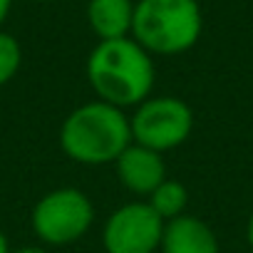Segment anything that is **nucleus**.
Listing matches in <instances>:
<instances>
[{
	"mask_svg": "<svg viewBox=\"0 0 253 253\" xmlns=\"http://www.w3.org/2000/svg\"><path fill=\"white\" fill-rule=\"evenodd\" d=\"M84 75L97 99L119 109H134L154 94L157 65L132 35L97 40L84 62Z\"/></svg>",
	"mask_w": 253,
	"mask_h": 253,
	"instance_id": "1",
	"label": "nucleus"
},
{
	"mask_svg": "<svg viewBox=\"0 0 253 253\" xmlns=\"http://www.w3.org/2000/svg\"><path fill=\"white\" fill-rule=\"evenodd\" d=\"M132 142V124L126 109L102 99L75 107L60 126V149L67 159L84 167L114 164Z\"/></svg>",
	"mask_w": 253,
	"mask_h": 253,
	"instance_id": "2",
	"label": "nucleus"
},
{
	"mask_svg": "<svg viewBox=\"0 0 253 253\" xmlns=\"http://www.w3.org/2000/svg\"><path fill=\"white\" fill-rule=\"evenodd\" d=\"M204 33L199 0H137L132 38L159 57L189 52Z\"/></svg>",
	"mask_w": 253,
	"mask_h": 253,
	"instance_id": "3",
	"label": "nucleus"
},
{
	"mask_svg": "<svg viewBox=\"0 0 253 253\" xmlns=\"http://www.w3.org/2000/svg\"><path fill=\"white\" fill-rule=\"evenodd\" d=\"M94 223L92 199L75 186H60L42 194L30 213L33 233L45 246H70L89 233Z\"/></svg>",
	"mask_w": 253,
	"mask_h": 253,
	"instance_id": "4",
	"label": "nucleus"
},
{
	"mask_svg": "<svg viewBox=\"0 0 253 253\" xmlns=\"http://www.w3.org/2000/svg\"><path fill=\"white\" fill-rule=\"evenodd\" d=\"M132 139L159 154L179 149L194 134V109L174 94H152L129 114Z\"/></svg>",
	"mask_w": 253,
	"mask_h": 253,
	"instance_id": "5",
	"label": "nucleus"
},
{
	"mask_svg": "<svg viewBox=\"0 0 253 253\" xmlns=\"http://www.w3.org/2000/svg\"><path fill=\"white\" fill-rule=\"evenodd\" d=\"M164 218L147 199L122 204L102 226L104 253H157L164 236Z\"/></svg>",
	"mask_w": 253,
	"mask_h": 253,
	"instance_id": "6",
	"label": "nucleus"
},
{
	"mask_svg": "<svg viewBox=\"0 0 253 253\" xmlns=\"http://www.w3.org/2000/svg\"><path fill=\"white\" fill-rule=\"evenodd\" d=\"M114 169H117L119 184L129 194L142 196V199H147L167 179L164 154H159L149 147H142L137 142H132L119 154V159L114 162Z\"/></svg>",
	"mask_w": 253,
	"mask_h": 253,
	"instance_id": "7",
	"label": "nucleus"
},
{
	"mask_svg": "<svg viewBox=\"0 0 253 253\" xmlns=\"http://www.w3.org/2000/svg\"><path fill=\"white\" fill-rule=\"evenodd\" d=\"M159 251L162 253H221V246H218V236L204 218L184 213L164 223Z\"/></svg>",
	"mask_w": 253,
	"mask_h": 253,
	"instance_id": "8",
	"label": "nucleus"
},
{
	"mask_svg": "<svg viewBox=\"0 0 253 253\" xmlns=\"http://www.w3.org/2000/svg\"><path fill=\"white\" fill-rule=\"evenodd\" d=\"M134 23V0H87V25L97 40L129 38Z\"/></svg>",
	"mask_w": 253,
	"mask_h": 253,
	"instance_id": "9",
	"label": "nucleus"
},
{
	"mask_svg": "<svg viewBox=\"0 0 253 253\" xmlns=\"http://www.w3.org/2000/svg\"><path fill=\"white\" fill-rule=\"evenodd\" d=\"M147 204L164 218V221H174L179 216L186 213L189 209V189L176 181V179H164L149 196H147Z\"/></svg>",
	"mask_w": 253,
	"mask_h": 253,
	"instance_id": "10",
	"label": "nucleus"
},
{
	"mask_svg": "<svg viewBox=\"0 0 253 253\" xmlns=\"http://www.w3.org/2000/svg\"><path fill=\"white\" fill-rule=\"evenodd\" d=\"M23 65V47L15 40V35L0 30V87L15 80Z\"/></svg>",
	"mask_w": 253,
	"mask_h": 253,
	"instance_id": "11",
	"label": "nucleus"
},
{
	"mask_svg": "<svg viewBox=\"0 0 253 253\" xmlns=\"http://www.w3.org/2000/svg\"><path fill=\"white\" fill-rule=\"evenodd\" d=\"M10 10H13V0H0V30H3V25H5Z\"/></svg>",
	"mask_w": 253,
	"mask_h": 253,
	"instance_id": "12",
	"label": "nucleus"
},
{
	"mask_svg": "<svg viewBox=\"0 0 253 253\" xmlns=\"http://www.w3.org/2000/svg\"><path fill=\"white\" fill-rule=\"evenodd\" d=\"M10 253H50L45 246H20V248H10Z\"/></svg>",
	"mask_w": 253,
	"mask_h": 253,
	"instance_id": "13",
	"label": "nucleus"
},
{
	"mask_svg": "<svg viewBox=\"0 0 253 253\" xmlns=\"http://www.w3.org/2000/svg\"><path fill=\"white\" fill-rule=\"evenodd\" d=\"M246 241H248V246H251V251H253V211H251L248 223H246Z\"/></svg>",
	"mask_w": 253,
	"mask_h": 253,
	"instance_id": "14",
	"label": "nucleus"
},
{
	"mask_svg": "<svg viewBox=\"0 0 253 253\" xmlns=\"http://www.w3.org/2000/svg\"><path fill=\"white\" fill-rule=\"evenodd\" d=\"M0 253H10V243H8V238H5L3 231H0Z\"/></svg>",
	"mask_w": 253,
	"mask_h": 253,
	"instance_id": "15",
	"label": "nucleus"
},
{
	"mask_svg": "<svg viewBox=\"0 0 253 253\" xmlns=\"http://www.w3.org/2000/svg\"><path fill=\"white\" fill-rule=\"evenodd\" d=\"M35 3H47V0H35Z\"/></svg>",
	"mask_w": 253,
	"mask_h": 253,
	"instance_id": "16",
	"label": "nucleus"
}]
</instances>
